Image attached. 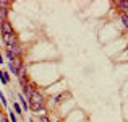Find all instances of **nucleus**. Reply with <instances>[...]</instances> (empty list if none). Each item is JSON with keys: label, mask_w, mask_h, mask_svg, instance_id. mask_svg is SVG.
<instances>
[{"label": "nucleus", "mask_w": 128, "mask_h": 122, "mask_svg": "<svg viewBox=\"0 0 128 122\" xmlns=\"http://www.w3.org/2000/svg\"><path fill=\"white\" fill-rule=\"evenodd\" d=\"M28 99H29V103H28L29 107H31L32 111H36V112H38L39 109H42V107H44V98L38 93V91H32L31 96H29Z\"/></svg>", "instance_id": "nucleus-1"}, {"label": "nucleus", "mask_w": 128, "mask_h": 122, "mask_svg": "<svg viewBox=\"0 0 128 122\" xmlns=\"http://www.w3.org/2000/svg\"><path fill=\"white\" fill-rule=\"evenodd\" d=\"M0 28H2V33L3 34H10V33H15L13 31V26H12V23L6 20V21H2L0 23Z\"/></svg>", "instance_id": "nucleus-2"}, {"label": "nucleus", "mask_w": 128, "mask_h": 122, "mask_svg": "<svg viewBox=\"0 0 128 122\" xmlns=\"http://www.w3.org/2000/svg\"><path fill=\"white\" fill-rule=\"evenodd\" d=\"M3 42H5L6 46H13V44H16V34H15V33L3 34Z\"/></svg>", "instance_id": "nucleus-3"}, {"label": "nucleus", "mask_w": 128, "mask_h": 122, "mask_svg": "<svg viewBox=\"0 0 128 122\" xmlns=\"http://www.w3.org/2000/svg\"><path fill=\"white\" fill-rule=\"evenodd\" d=\"M6 3L2 2L0 3V21H6V15H8V10H6Z\"/></svg>", "instance_id": "nucleus-4"}, {"label": "nucleus", "mask_w": 128, "mask_h": 122, "mask_svg": "<svg viewBox=\"0 0 128 122\" xmlns=\"http://www.w3.org/2000/svg\"><path fill=\"white\" fill-rule=\"evenodd\" d=\"M18 99L21 101V106H23V109H24V111H28V109H29V104H28V101L24 99V96H23V94H18Z\"/></svg>", "instance_id": "nucleus-5"}, {"label": "nucleus", "mask_w": 128, "mask_h": 122, "mask_svg": "<svg viewBox=\"0 0 128 122\" xmlns=\"http://www.w3.org/2000/svg\"><path fill=\"white\" fill-rule=\"evenodd\" d=\"M0 80H2V83H3V85H6V83L10 81L8 73H6V72H0Z\"/></svg>", "instance_id": "nucleus-6"}, {"label": "nucleus", "mask_w": 128, "mask_h": 122, "mask_svg": "<svg viewBox=\"0 0 128 122\" xmlns=\"http://www.w3.org/2000/svg\"><path fill=\"white\" fill-rule=\"evenodd\" d=\"M117 7H120L122 10L128 12V2H126V0H118V2H117Z\"/></svg>", "instance_id": "nucleus-7"}, {"label": "nucleus", "mask_w": 128, "mask_h": 122, "mask_svg": "<svg viewBox=\"0 0 128 122\" xmlns=\"http://www.w3.org/2000/svg\"><path fill=\"white\" fill-rule=\"evenodd\" d=\"M122 21H123V25L128 28V13H122Z\"/></svg>", "instance_id": "nucleus-8"}, {"label": "nucleus", "mask_w": 128, "mask_h": 122, "mask_svg": "<svg viewBox=\"0 0 128 122\" xmlns=\"http://www.w3.org/2000/svg\"><path fill=\"white\" fill-rule=\"evenodd\" d=\"M0 101H2V104L6 107V104H8V103H6V99H5V94H3L2 91H0Z\"/></svg>", "instance_id": "nucleus-9"}, {"label": "nucleus", "mask_w": 128, "mask_h": 122, "mask_svg": "<svg viewBox=\"0 0 128 122\" xmlns=\"http://www.w3.org/2000/svg\"><path fill=\"white\" fill-rule=\"evenodd\" d=\"M13 107H15V112H16V114H21V107H20V106H18L16 103L13 104Z\"/></svg>", "instance_id": "nucleus-10"}, {"label": "nucleus", "mask_w": 128, "mask_h": 122, "mask_svg": "<svg viewBox=\"0 0 128 122\" xmlns=\"http://www.w3.org/2000/svg\"><path fill=\"white\" fill-rule=\"evenodd\" d=\"M10 120H12V122H18V120H16V116L13 114V111L10 112Z\"/></svg>", "instance_id": "nucleus-11"}, {"label": "nucleus", "mask_w": 128, "mask_h": 122, "mask_svg": "<svg viewBox=\"0 0 128 122\" xmlns=\"http://www.w3.org/2000/svg\"><path fill=\"white\" fill-rule=\"evenodd\" d=\"M39 122H50V120H49V119H47V117H46V116H42V117H41V119H39Z\"/></svg>", "instance_id": "nucleus-12"}, {"label": "nucleus", "mask_w": 128, "mask_h": 122, "mask_svg": "<svg viewBox=\"0 0 128 122\" xmlns=\"http://www.w3.org/2000/svg\"><path fill=\"white\" fill-rule=\"evenodd\" d=\"M0 64H3V57H2V54H0Z\"/></svg>", "instance_id": "nucleus-13"}]
</instances>
